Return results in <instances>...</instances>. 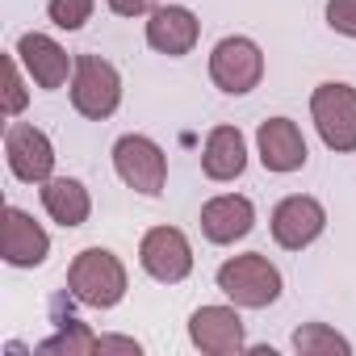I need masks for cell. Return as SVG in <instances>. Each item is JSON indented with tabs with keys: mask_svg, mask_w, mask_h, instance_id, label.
Listing matches in <instances>:
<instances>
[{
	"mask_svg": "<svg viewBox=\"0 0 356 356\" xmlns=\"http://www.w3.org/2000/svg\"><path fill=\"white\" fill-rule=\"evenodd\" d=\"M67 289L76 302L109 310L126 298V268L109 248H84L67 268Z\"/></svg>",
	"mask_w": 356,
	"mask_h": 356,
	"instance_id": "1",
	"label": "cell"
},
{
	"mask_svg": "<svg viewBox=\"0 0 356 356\" xmlns=\"http://www.w3.org/2000/svg\"><path fill=\"white\" fill-rule=\"evenodd\" d=\"M218 289L235 302V306H248V310H264L281 298V273L260 256V252H248V256H235L218 268Z\"/></svg>",
	"mask_w": 356,
	"mask_h": 356,
	"instance_id": "2",
	"label": "cell"
},
{
	"mask_svg": "<svg viewBox=\"0 0 356 356\" xmlns=\"http://www.w3.org/2000/svg\"><path fill=\"white\" fill-rule=\"evenodd\" d=\"M72 105H76V113H84L92 122H105L122 105V76H118V67L105 63L101 55H76Z\"/></svg>",
	"mask_w": 356,
	"mask_h": 356,
	"instance_id": "3",
	"label": "cell"
},
{
	"mask_svg": "<svg viewBox=\"0 0 356 356\" xmlns=\"http://www.w3.org/2000/svg\"><path fill=\"white\" fill-rule=\"evenodd\" d=\"M310 113L318 126V138L331 151H356V88L352 84H318L310 97Z\"/></svg>",
	"mask_w": 356,
	"mask_h": 356,
	"instance_id": "4",
	"label": "cell"
},
{
	"mask_svg": "<svg viewBox=\"0 0 356 356\" xmlns=\"http://www.w3.org/2000/svg\"><path fill=\"white\" fill-rule=\"evenodd\" d=\"M113 168H118V176H122L130 189H138V193H147V197H159V193H163L168 155H163L147 134H122V138L113 143Z\"/></svg>",
	"mask_w": 356,
	"mask_h": 356,
	"instance_id": "5",
	"label": "cell"
},
{
	"mask_svg": "<svg viewBox=\"0 0 356 356\" xmlns=\"http://www.w3.org/2000/svg\"><path fill=\"white\" fill-rule=\"evenodd\" d=\"M138 264L147 268V277L163 281V285H176L193 273V248L185 239V231L176 227H151L138 243Z\"/></svg>",
	"mask_w": 356,
	"mask_h": 356,
	"instance_id": "6",
	"label": "cell"
},
{
	"mask_svg": "<svg viewBox=\"0 0 356 356\" xmlns=\"http://www.w3.org/2000/svg\"><path fill=\"white\" fill-rule=\"evenodd\" d=\"M264 76V55L252 38H222L210 55V80L231 92V97H243L260 84Z\"/></svg>",
	"mask_w": 356,
	"mask_h": 356,
	"instance_id": "7",
	"label": "cell"
},
{
	"mask_svg": "<svg viewBox=\"0 0 356 356\" xmlns=\"http://www.w3.org/2000/svg\"><path fill=\"white\" fill-rule=\"evenodd\" d=\"M5 155H9V172L26 185H47L55 172V147L30 122H13L5 130Z\"/></svg>",
	"mask_w": 356,
	"mask_h": 356,
	"instance_id": "8",
	"label": "cell"
},
{
	"mask_svg": "<svg viewBox=\"0 0 356 356\" xmlns=\"http://www.w3.org/2000/svg\"><path fill=\"white\" fill-rule=\"evenodd\" d=\"M323 227H327V210L306 193H293L273 210V239L285 252H302L306 243H314L323 235Z\"/></svg>",
	"mask_w": 356,
	"mask_h": 356,
	"instance_id": "9",
	"label": "cell"
},
{
	"mask_svg": "<svg viewBox=\"0 0 356 356\" xmlns=\"http://www.w3.org/2000/svg\"><path fill=\"white\" fill-rule=\"evenodd\" d=\"M189 339L210 352V356H231V352H243V318L231 310V306H202L193 310L189 318Z\"/></svg>",
	"mask_w": 356,
	"mask_h": 356,
	"instance_id": "10",
	"label": "cell"
},
{
	"mask_svg": "<svg viewBox=\"0 0 356 356\" xmlns=\"http://www.w3.org/2000/svg\"><path fill=\"white\" fill-rule=\"evenodd\" d=\"M0 252H5V260L13 268H38L51 252V239L47 231L17 206L5 210V227H0Z\"/></svg>",
	"mask_w": 356,
	"mask_h": 356,
	"instance_id": "11",
	"label": "cell"
},
{
	"mask_svg": "<svg viewBox=\"0 0 356 356\" xmlns=\"http://www.w3.org/2000/svg\"><path fill=\"white\" fill-rule=\"evenodd\" d=\"M17 59H22V67L30 72V80L38 88H63L67 72H76L67 51L55 38H47V34H22L17 38Z\"/></svg>",
	"mask_w": 356,
	"mask_h": 356,
	"instance_id": "12",
	"label": "cell"
},
{
	"mask_svg": "<svg viewBox=\"0 0 356 356\" xmlns=\"http://www.w3.org/2000/svg\"><path fill=\"white\" fill-rule=\"evenodd\" d=\"M197 34H202V22H197L189 9H181V5H163V9H155L151 22H147V42H151V51L172 55V59L189 55V51L197 47Z\"/></svg>",
	"mask_w": 356,
	"mask_h": 356,
	"instance_id": "13",
	"label": "cell"
},
{
	"mask_svg": "<svg viewBox=\"0 0 356 356\" xmlns=\"http://www.w3.org/2000/svg\"><path fill=\"white\" fill-rule=\"evenodd\" d=\"M256 143H260V163L268 172H298L306 163V138H302L298 122H289V118L260 122Z\"/></svg>",
	"mask_w": 356,
	"mask_h": 356,
	"instance_id": "14",
	"label": "cell"
},
{
	"mask_svg": "<svg viewBox=\"0 0 356 356\" xmlns=\"http://www.w3.org/2000/svg\"><path fill=\"white\" fill-rule=\"evenodd\" d=\"M256 227V206L239 193H222L202 206V235L210 243H235Z\"/></svg>",
	"mask_w": 356,
	"mask_h": 356,
	"instance_id": "15",
	"label": "cell"
},
{
	"mask_svg": "<svg viewBox=\"0 0 356 356\" xmlns=\"http://www.w3.org/2000/svg\"><path fill=\"white\" fill-rule=\"evenodd\" d=\"M202 168L210 181H235L248 168V143L239 134V126H214L202 151Z\"/></svg>",
	"mask_w": 356,
	"mask_h": 356,
	"instance_id": "16",
	"label": "cell"
},
{
	"mask_svg": "<svg viewBox=\"0 0 356 356\" xmlns=\"http://www.w3.org/2000/svg\"><path fill=\"white\" fill-rule=\"evenodd\" d=\"M42 206L47 214L59 222V227H84L88 222V189L80 181H72V176H59V181H47L42 185Z\"/></svg>",
	"mask_w": 356,
	"mask_h": 356,
	"instance_id": "17",
	"label": "cell"
},
{
	"mask_svg": "<svg viewBox=\"0 0 356 356\" xmlns=\"http://www.w3.org/2000/svg\"><path fill=\"white\" fill-rule=\"evenodd\" d=\"M38 352H67V356H88V352H97V335L80 323V318H59V331L51 335V339H42L38 343Z\"/></svg>",
	"mask_w": 356,
	"mask_h": 356,
	"instance_id": "18",
	"label": "cell"
},
{
	"mask_svg": "<svg viewBox=\"0 0 356 356\" xmlns=\"http://www.w3.org/2000/svg\"><path fill=\"white\" fill-rule=\"evenodd\" d=\"M293 348H298L302 356H318V352H323V356H335V352L348 356V352H352V343H348L343 335H335L331 327H323V323L298 327V331H293Z\"/></svg>",
	"mask_w": 356,
	"mask_h": 356,
	"instance_id": "19",
	"label": "cell"
},
{
	"mask_svg": "<svg viewBox=\"0 0 356 356\" xmlns=\"http://www.w3.org/2000/svg\"><path fill=\"white\" fill-rule=\"evenodd\" d=\"M47 17H51L59 30H80V26L92 17V0H51V5H47Z\"/></svg>",
	"mask_w": 356,
	"mask_h": 356,
	"instance_id": "20",
	"label": "cell"
},
{
	"mask_svg": "<svg viewBox=\"0 0 356 356\" xmlns=\"http://www.w3.org/2000/svg\"><path fill=\"white\" fill-rule=\"evenodd\" d=\"M17 63H22L17 55H9V59H5V113H9V118L26 109V84H22Z\"/></svg>",
	"mask_w": 356,
	"mask_h": 356,
	"instance_id": "21",
	"label": "cell"
},
{
	"mask_svg": "<svg viewBox=\"0 0 356 356\" xmlns=\"http://www.w3.org/2000/svg\"><path fill=\"white\" fill-rule=\"evenodd\" d=\"M327 26L343 38H356V0H327Z\"/></svg>",
	"mask_w": 356,
	"mask_h": 356,
	"instance_id": "22",
	"label": "cell"
},
{
	"mask_svg": "<svg viewBox=\"0 0 356 356\" xmlns=\"http://www.w3.org/2000/svg\"><path fill=\"white\" fill-rule=\"evenodd\" d=\"M109 9L118 17H143V13H155V0H109Z\"/></svg>",
	"mask_w": 356,
	"mask_h": 356,
	"instance_id": "23",
	"label": "cell"
},
{
	"mask_svg": "<svg viewBox=\"0 0 356 356\" xmlns=\"http://www.w3.org/2000/svg\"><path fill=\"white\" fill-rule=\"evenodd\" d=\"M97 352H130V356H138V343L126 339V335H101L97 339Z\"/></svg>",
	"mask_w": 356,
	"mask_h": 356,
	"instance_id": "24",
	"label": "cell"
}]
</instances>
